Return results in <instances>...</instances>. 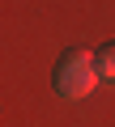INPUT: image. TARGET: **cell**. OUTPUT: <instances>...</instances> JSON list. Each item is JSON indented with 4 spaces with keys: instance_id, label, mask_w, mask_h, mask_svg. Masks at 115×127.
Segmentation results:
<instances>
[{
    "instance_id": "obj_1",
    "label": "cell",
    "mask_w": 115,
    "mask_h": 127,
    "mask_svg": "<svg viewBox=\"0 0 115 127\" xmlns=\"http://www.w3.org/2000/svg\"><path fill=\"white\" fill-rule=\"evenodd\" d=\"M94 81H98V64H94V55L90 51H64L60 55V64H55V93L60 97H85V93H94Z\"/></svg>"
},
{
    "instance_id": "obj_2",
    "label": "cell",
    "mask_w": 115,
    "mask_h": 127,
    "mask_svg": "<svg viewBox=\"0 0 115 127\" xmlns=\"http://www.w3.org/2000/svg\"><path fill=\"white\" fill-rule=\"evenodd\" d=\"M94 64H98V76H102V81H115V42L102 47V51L94 55Z\"/></svg>"
}]
</instances>
